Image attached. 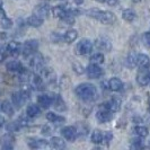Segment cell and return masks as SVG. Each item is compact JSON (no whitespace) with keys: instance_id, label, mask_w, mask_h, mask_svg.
<instances>
[{"instance_id":"obj_1","label":"cell","mask_w":150,"mask_h":150,"mask_svg":"<svg viewBox=\"0 0 150 150\" xmlns=\"http://www.w3.org/2000/svg\"><path fill=\"white\" fill-rule=\"evenodd\" d=\"M75 93L78 97L86 103L94 102L98 96L96 86L89 83H83L78 85L75 88Z\"/></svg>"},{"instance_id":"obj_2","label":"cell","mask_w":150,"mask_h":150,"mask_svg":"<svg viewBox=\"0 0 150 150\" xmlns=\"http://www.w3.org/2000/svg\"><path fill=\"white\" fill-rule=\"evenodd\" d=\"M86 15L90 17V18H94L98 22H100L102 24H105V25H111V24H113L116 21V17H115V15L113 14L112 11L100 10V9H96V8L87 10Z\"/></svg>"},{"instance_id":"obj_3","label":"cell","mask_w":150,"mask_h":150,"mask_svg":"<svg viewBox=\"0 0 150 150\" xmlns=\"http://www.w3.org/2000/svg\"><path fill=\"white\" fill-rule=\"evenodd\" d=\"M30 67L35 71V74H40L44 68V57L38 52L32 54L30 57Z\"/></svg>"},{"instance_id":"obj_4","label":"cell","mask_w":150,"mask_h":150,"mask_svg":"<svg viewBox=\"0 0 150 150\" xmlns=\"http://www.w3.org/2000/svg\"><path fill=\"white\" fill-rule=\"evenodd\" d=\"M93 42L88 38H83L78 42V44L76 45V54L78 55H86L88 53L91 52L93 50Z\"/></svg>"},{"instance_id":"obj_5","label":"cell","mask_w":150,"mask_h":150,"mask_svg":"<svg viewBox=\"0 0 150 150\" xmlns=\"http://www.w3.org/2000/svg\"><path fill=\"white\" fill-rule=\"evenodd\" d=\"M38 40H27L22 46V54L25 58H30L32 54L38 52Z\"/></svg>"},{"instance_id":"obj_6","label":"cell","mask_w":150,"mask_h":150,"mask_svg":"<svg viewBox=\"0 0 150 150\" xmlns=\"http://www.w3.org/2000/svg\"><path fill=\"white\" fill-rule=\"evenodd\" d=\"M137 83L141 87H146L147 85H149L150 80V70L149 68H139L138 72H137Z\"/></svg>"},{"instance_id":"obj_7","label":"cell","mask_w":150,"mask_h":150,"mask_svg":"<svg viewBox=\"0 0 150 150\" xmlns=\"http://www.w3.org/2000/svg\"><path fill=\"white\" fill-rule=\"evenodd\" d=\"M113 114L114 113L111 112L110 110L105 108L103 105H100V108L98 110V112L96 113V119L98 122L100 123H107L110 121L113 120Z\"/></svg>"},{"instance_id":"obj_8","label":"cell","mask_w":150,"mask_h":150,"mask_svg":"<svg viewBox=\"0 0 150 150\" xmlns=\"http://www.w3.org/2000/svg\"><path fill=\"white\" fill-rule=\"evenodd\" d=\"M86 72L90 79H98L104 75L103 69L99 67V64H96V63H90L86 69Z\"/></svg>"},{"instance_id":"obj_9","label":"cell","mask_w":150,"mask_h":150,"mask_svg":"<svg viewBox=\"0 0 150 150\" xmlns=\"http://www.w3.org/2000/svg\"><path fill=\"white\" fill-rule=\"evenodd\" d=\"M43 80L45 81V83H49V85H53V83L57 81V72L53 70L52 68H43V70L40 72Z\"/></svg>"},{"instance_id":"obj_10","label":"cell","mask_w":150,"mask_h":150,"mask_svg":"<svg viewBox=\"0 0 150 150\" xmlns=\"http://www.w3.org/2000/svg\"><path fill=\"white\" fill-rule=\"evenodd\" d=\"M27 144L32 149H44L50 147V142L45 139H38V138H30L27 140Z\"/></svg>"},{"instance_id":"obj_11","label":"cell","mask_w":150,"mask_h":150,"mask_svg":"<svg viewBox=\"0 0 150 150\" xmlns=\"http://www.w3.org/2000/svg\"><path fill=\"white\" fill-rule=\"evenodd\" d=\"M34 14L38 15V17H41V18H43V19L47 18L49 14H50V6H49V4L46 1H42V2L38 4L35 9H34Z\"/></svg>"},{"instance_id":"obj_12","label":"cell","mask_w":150,"mask_h":150,"mask_svg":"<svg viewBox=\"0 0 150 150\" xmlns=\"http://www.w3.org/2000/svg\"><path fill=\"white\" fill-rule=\"evenodd\" d=\"M102 105L104 106L105 108H107V110H110L111 112L116 113V112H119V111L121 110L122 100H121L120 97H116V96H114V97L111 98L108 102H106V103L102 104Z\"/></svg>"},{"instance_id":"obj_13","label":"cell","mask_w":150,"mask_h":150,"mask_svg":"<svg viewBox=\"0 0 150 150\" xmlns=\"http://www.w3.org/2000/svg\"><path fill=\"white\" fill-rule=\"evenodd\" d=\"M95 45H96L98 50H102V51H105V52H110L112 50V42L107 36L98 38L95 42Z\"/></svg>"},{"instance_id":"obj_14","label":"cell","mask_w":150,"mask_h":150,"mask_svg":"<svg viewBox=\"0 0 150 150\" xmlns=\"http://www.w3.org/2000/svg\"><path fill=\"white\" fill-rule=\"evenodd\" d=\"M51 97H52V105L54 106V108H55L57 111H59V112H64V111L67 110L66 102L63 100V98L61 97V95L53 93V94H51Z\"/></svg>"},{"instance_id":"obj_15","label":"cell","mask_w":150,"mask_h":150,"mask_svg":"<svg viewBox=\"0 0 150 150\" xmlns=\"http://www.w3.org/2000/svg\"><path fill=\"white\" fill-rule=\"evenodd\" d=\"M15 143V137L11 133H6L0 138V146L2 149H13Z\"/></svg>"},{"instance_id":"obj_16","label":"cell","mask_w":150,"mask_h":150,"mask_svg":"<svg viewBox=\"0 0 150 150\" xmlns=\"http://www.w3.org/2000/svg\"><path fill=\"white\" fill-rule=\"evenodd\" d=\"M61 133L63 135V138L67 140V141H70V142H74L77 139V129L75 127H64L61 130Z\"/></svg>"},{"instance_id":"obj_17","label":"cell","mask_w":150,"mask_h":150,"mask_svg":"<svg viewBox=\"0 0 150 150\" xmlns=\"http://www.w3.org/2000/svg\"><path fill=\"white\" fill-rule=\"evenodd\" d=\"M26 102H27V99L24 97V95L21 91H16V93L11 94V103L16 108H21Z\"/></svg>"},{"instance_id":"obj_18","label":"cell","mask_w":150,"mask_h":150,"mask_svg":"<svg viewBox=\"0 0 150 150\" xmlns=\"http://www.w3.org/2000/svg\"><path fill=\"white\" fill-rule=\"evenodd\" d=\"M46 120L50 121L51 123H53L54 125L59 127V125H62L64 122H66V119L62 116V115H59L54 112H47L46 113Z\"/></svg>"},{"instance_id":"obj_19","label":"cell","mask_w":150,"mask_h":150,"mask_svg":"<svg viewBox=\"0 0 150 150\" xmlns=\"http://www.w3.org/2000/svg\"><path fill=\"white\" fill-rule=\"evenodd\" d=\"M32 86L36 90H44L45 89V81L43 80L42 76L40 74H34L32 76Z\"/></svg>"},{"instance_id":"obj_20","label":"cell","mask_w":150,"mask_h":150,"mask_svg":"<svg viewBox=\"0 0 150 150\" xmlns=\"http://www.w3.org/2000/svg\"><path fill=\"white\" fill-rule=\"evenodd\" d=\"M6 47H7L8 54L14 55V57H17L19 53L22 52V45H21V43H18V42H16V41L9 42Z\"/></svg>"},{"instance_id":"obj_21","label":"cell","mask_w":150,"mask_h":150,"mask_svg":"<svg viewBox=\"0 0 150 150\" xmlns=\"http://www.w3.org/2000/svg\"><path fill=\"white\" fill-rule=\"evenodd\" d=\"M38 104L40 107L42 108H49L50 106L52 105V97L51 95H46V94H42L38 97Z\"/></svg>"},{"instance_id":"obj_22","label":"cell","mask_w":150,"mask_h":150,"mask_svg":"<svg viewBox=\"0 0 150 150\" xmlns=\"http://www.w3.org/2000/svg\"><path fill=\"white\" fill-rule=\"evenodd\" d=\"M108 88L112 91H121L123 89V83L120 78L113 77L108 80Z\"/></svg>"},{"instance_id":"obj_23","label":"cell","mask_w":150,"mask_h":150,"mask_svg":"<svg viewBox=\"0 0 150 150\" xmlns=\"http://www.w3.org/2000/svg\"><path fill=\"white\" fill-rule=\"evenodd\" d=\"M44 22V19L43 18H41V17H38V15H32L30 16L27 19H26V24L30 26V27H40V26H42V24Z\"/></svg>"},{"instance_id":"obj_24","label":"cell","mask_w":150,"mask_h":150,"mask_svg":"<svg viewBox=\"0 0 150 150\" xmlns=\"http://www.w3.org/2000/svg\"><path fill=\"white\" fill-rule=\"evenodd\" d=\"M137 66L139 68H149L150 58L147 54H138L137 55Z\"/></svg>"},{"instance_id":"obj_25","label":"cell","mask_w":150,"mask_h":150,"mask_svg":"<svg viewBox=\"0 0 150 150\" xmlns=\"http://www.w3.org/2000/svg\"><path fill=\"white\" fill-rule=\"evenodd\" d=\"M1 111L8 116H13L15 113V107L13 105V103H10L9 100H4L1 102Z\"/></svg>"},{"instance_id":"obj_26","label":"cell","mask_w":150,"mask_h":150,"mask_svg":"<svg viewBox=\"0 0 150 150\" xmlns=\"http://www.w3.org/2000/svg\"><path fill=\"white\" fill-rule=\"evenodd\" d=\"M50 147L54 149H64L66 148V142L60 137H52L50 140Z\"/></svg>"},{"instance_id":"obj_27","label":"cell","mask_w":150,"mask_h":150,"mask_svg":"<svg viewBox=\"0 0 150 150\" xmlns=\"http://www.w3.org/2000/svg\"><path fill=\"white\" fill-rule=\"evenodd\" d=\"M26 114L30 116V119H34L41 114V107L36 104H30L26 108Z\"/></svg>"},{"instance_id":"obj_28","label":"cell","mask_w":150,"mask_h":150,"mask_svg":"<svg viewBox=\"0 0 150 150\" xmlns=\"http://www.w3.org/2000/svg\"><path fill=\"white\" fill-rule=\"evenodd\" d=\"M68 10H69V9H67L63 5L54 6V7L52 8V15H53V17H55V18H60L61 19V18L68 13Z\"/></svg>"},{"instance_id":"obj_29","label":"cell","mask_w":150,"mask_h":150,"mask_svg":"<svg viewBox=\"0 0 150 150\" xmlns=\"http://www.w3.org/2000/svg\"><path fill=\"white\" fill-rule=\"evenodd\" d=\"M6 68H7L8 71H10V72H19L23 69V66L19 61L11 60L6 63Z\"/></svg>"},{"instance_id":"obj_30","label":"cell","mask_w":150,"mask_h":150,"mask_svg":"<svg viewBox=\"0 0 150 150\" xmlns=\"http://www.w3.org/2000/svg\"><path fill=\"white\" fill-rule=\"evenodd\" d=\"M78 38V32L76 30H68L63 35V41L66 43H72Z\"/></svg>"},{"instance_id":"obj_31","label":"cell","mask_w":150,"mask_h":150,"mask_svg":"<svg viewBox=\"0 0 150 150\" xmlns=\"http://www.w3.org/2000/svg\"><path fill=\"white\" fill-rule=\"evenodd\" d=\"M32 72H30V70H27V69H25V68H23L22 70L18 72V77H19V80L24 83H28L30 81V79H32Z\"/></svg>"},{"instance_id":"obj_32","label":"cell","mask_w":150,"mask_h":150,"mask_svg":"<svg viewBox=\"0 0 150 150\" xmlns=\"http://www.w3.org/2000/svg\"><path fill=\"white\" fill-rule=\"evenodd\" d=\"M122 18L124 19V21H127V22L131 23L135 21V18H137V14H135V11L133 9H124L123 11H122Z\"/></svg>"},{"instance_id":"obj_33","label":"cell","mask_w":150,"mask_h":150,"mask_svg":"<svg viewBox=\"0 0 150 150\" xmlns=\"http://www.w3.org/2000/svg\"><path fill=\"white\" fill-rule=\"evenodd\" d=\"M90 140L95 144H99V143L103 142V133H102V131L98 130V129L94 130L91 135H90Z\"/></svg>"},{"instance_id":"obj_34","label":"cell","mask_w":150,"mask_h":150,"mask_svg":"<svg viewBox=\"0 0 150 150\" xmlns=\"http://www.w3.org/2000/svg\"><path fill=\"white\" fill-rule=\"evenodd\" d=\"M133 132L138 137H141V138H146L147 135L149 134V130L147 127H143V125H137L133 128Z\"/></svg>"},{"instance_id":"obj_35","label":"cell","mask_w":150,"mask_h":150,"mask_svg":"<svg viewBox=\"0 0 150 150\" xmlns=\"http://www.w3.org/2000/svg\"><path fill=\"white\" fill-rule=\"evenodd\" d=\"M125 66L128 68H133L137 66V54L135 53H130L128 58L125 59Z\"/></svg>"},{"instance_id":"obj_36","label":"cell","mask_w":150,"mask_h":150,"mask_svg":"<svg viewBox=\"0 0 150 150\" xmlns=\"http://www.w3.org/2000/svg\"><path fill=\"white\" fill-rule=\"evenodd\" d=\"M130 147H131L132 149H142V148H144L142 138H141V137H138V138H135V139H132Z\"/></svg>"},{"instance_id":"obj_37","label":"cell","mask_w":150,"mask_h":150,"mask_svg":"<svg viewBox=\"0 0 150 150\" xmlns=\"http://www.w3.org/2000/svg\"><path fill=\"white\" fill-rule=\"evenodd\" d=\"M61 21L64 23V24H67V25H74L75 24V15H72L71 11H70V9H69L67 14L61 18Z\"/></svg>"},{"instance_id":"obj_38","label":"cell","mask_w":150,"mask_h":150,"mask_svg":"<svg viewBox=\"0 0 150 150\" xmlns=\"http://www.w3.org/2000/svg\"><path fill=\"white\" fill-rule=\"evenodd\" d=\"M104 60H105L104 54H103V53H99V52L93 54L91 58H90L91 63H96V64H102V63L104 62Z\"/></svg>"},{"instance_id":"obj_39","label":"cell","mask_w":150,"mask_h":150,"mask_svg":"<svg viewBox=\"0 0 150 150\" xmlns=\"http://www.w3.org/2000/svg\"><path fill=\"white\" fill-rule=\"evenodd\" d=\"M13 21L10 19V18H8L6 16H2V18H1V21H0V25H1V27L4 28V30H9V28H11L13 27Z\"/></svg>"},{"instance_id":"obj_40","label":"cell","mask_w":150,"mask_h":150,"mask_svg":"<svg viewBox=\"0 0 150 150\" xmlns=\"http://www.w3.org/2000/svg\"><path fill=\"white\" fill-rule=\"evenodd\" d=\"M21 128H22V127H21V124L18 123V121L9 122L7 125H6V129H7L8 132H16V131H18Z\"/></svg>"},{"instance_id":"obj_41","label":"cell","mask_w":150,"mask_h":150,"mask_svg":"<svg viewBox=\"0 0 150 150\" xmlns=\"http://www.w3.org/2000/svg\"><path fill=\"white\" fill-rule=\"evenodd\" d=\"M72 70H74V72L77 74V75H83V72L86 71L83 64L80 62H78V61H76V62L72 63Z\"/></svg>"},{"instance_id":"obj_42","label":"cell","mask_w":150,"mask_h":150,"mask_svg":"<svg viewBox=\"0 0 150 150\" xmlns=\"http://www.w3.org/2000/svg\"><path fill=\"white\" fill-rule=\"evenodd\" d=\"M70 85V79L68 78L67 76H62L60 78V83H59V86L62 90H66L69 87Z\"/></svg>"},{"instance_id":"obj_43","label":"cell","mask_w":150,"mask_h":150,"mask_svg":"<svg viewBox=\"0 0 150 150\" xmlns=\"http://www.w3.org/2000/svg\"><path fill=\"white\" fill-rule=\"evenodd\" d=\"M77 129V134L78 137H85V135L88 134V127H86V125H83V124H79V127Z\"/></svg>"},{"instance_id":"obj_44","label":"cell","mask_w":150,"mask_h":150,"mask_svg":"<svg viewBox=\"0 0 150 150\" xmlns=\"http://www.w3.org/2000/svg\"><path fill=\"white\" fill-rule=\"evenodd\" d=\"M30 117L26 114V115H22V116H19L18 117V123L21 124V127H27L28 124H30Z\"/></svg>"},{"instance_id":"obj_45","label":"cell","mask_w":150,"mask_h":150,"mask_svg":"<svg viewBox=\"0 0 150 150\" xmlns=\"http://www.w3.org/2000/svg\"><path fill=\"white\" fill-rule=\"evenodd\" d=\"M142 43L146 47L150 49V32H144L142 35Z\"/></svg>"},{"instance_id":"obj_46","label":"cell","mask_w":150,"mask_h":150,"mask_svg":"<svg viewBox=\"0 0 150 150\" xmlns=\"http://www.w3.org/2000/svg\"><path fill=\"white\" fill-rule=\"evenodd\" d=\"M42 133L44 135H51V133H52L53 131V128L51 127V124H44L43 127H42Z\"/></svg>"},{"instance_id":"obj_47","label":"cell","mask_w":150,"mask_h":150,"mask_svg":"<svg viewBox=\"0 0 150 150\" xmlns=\"http://www.w3.org/2000/svg\"><path fill=\"white\" fill-rule=\"evenodd\" d=\"M51 41H52L53 43H59L61 40H63V35H60L59 33H55V32H53L52 34H51Z\"/></svg>"},{"instance_id":"obj_48","label":"cell","mask_w":150,"mask_h":150,"mask_svg":"<svg viewBox=\"0 0 150 150\" xmlns=\"http://www.w3.org/2000/svg\"><path fill=\"white\" fill-rule=\"evenodd\" d=\"M113 139V133L111 131H106L105 134H103V142L104 143H110Z\"/></svg>"},{"instance_id":"obj_49","label":"cell","mask_w":150,"mask_h":150,"mask_svg":"<svg viewBox=\"0 0 150 150\" xmlns=\"http://www.w3.org/2000/svg\"><path fill=\"white\" fill-rule=\"evenodd\" d=\"M7 55H8L7 47H1V49H0V62H2L4 60H6Z\"/></svg>"},{"instance_id":"obj_50","label":"cell","mask_w":150,"mask_h":150,"mask_svg":"<svg viewBox=\"0 0 150 150\" xmlns=\"http://www.w3.org/2000/svg\"><path fill=\"white\" fill-rule=\"evenodd\" d=\"M98 1H100V2H105L107 5H110V6H117L119 5V0H98Z\"/></svg>"},{"instance_id":"obj_51","label":"cell","mask_w":150,"mask_h":150,"mask_svg":"<svg viewBox=\"0 0 150 150\" xmlns=\"http://www.w3.org/2000/svg\"><path fill=\"white\" fill-rule=\"evenodd\" d=\"M4 124H5V119H4V117L0 115V128H1Z\"/></svg>"},{"instance_id":"obj_52","label":"cell","mask_w":150,"mask_h":150,"mask_svg":"<svg viewBox=\"0 0 150 150\" xmlns=\"http://www.w3.org/2000/svg\"><path fill=\"white\" fill-rule=\"evenodd\" d=\"M75 2H76V5H78V6H79V5H81V4H83V0H75Z\"/></svg>"},{"instance_id":"obj_53","label":"cell","mask_w":150,"mask_h":150,"mask_svg":"<svg viewBox=\"0 0 150 150\" xmlns=\"http://www.w3.org/2000/svg\"><path fill=\"white\" fill-rule=\"evenodd\" d=\"M132 1H133V2H140L141 0H132Z\"/></svg>"},{"instance_id":"obj_54","label":"cell","mask_w":150,"mask_h":150,"mask_svg":"<svg viewBox=\"0 0 150 150\" xmlns=\"http://www.w3.org/2000/svg\"><path fill=\"white\" fill-rule=\"evenodd\" d=\"M0 111H1V102H0Z\"/></svg>"},{"instance_id":"obj_55","label":"cell","mask_w":150,"mask_h":150,"mask_svg":"<svg viewBox=\"0 0 150 150\" xmlns=\"http://www.w3.org/2000/svg\"><path fill=\"white\" fill-rule=\"evenodd\" d=\"M149 107H150V98H149Z\"/></svg>"},{"instance_id":"obj_56","label":"cell","mask_w":150,"mask_h":150,"mask_svg":"<svg viewBox=\"0 0 150 150\" xmlns=\"http://www.w3.org/2000/svg\"><path fill=\"white\" fill-rule=\"evenodd\" d=\"M149 83H150V80H149Z\"/></svg>"}]
</instances>
